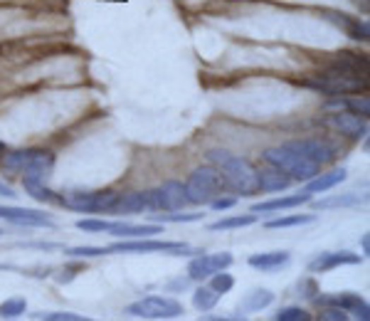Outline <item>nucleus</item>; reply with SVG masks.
Returning a JSON list of instances; mask_svg holds the SVG:
<instances>
[{"mask_svg": "<svg viewBox=\"0 0 370 321\" xmlns=\"http://www.w3.org/2000/svg\"><path fill=\"white\" fill-rule=\"evenodd\" d=\"M309 87L326 94H358L368 89V57L356 52H341L323 72L309 79Z\"/></svg>", "mask_w": 370, "mask_h": 321, "instance_id": "obj_1", "label": "nucleus"}, {"mask_svg": "<svg viewBox=\"0 0 370 321\" xmlns=\"http://www.w3.org/2000/svg\"><path fill=\"white\" fill-rule=\"evenodd\" d=\"M208 158H210V163L220 170V175H222V180H225V188L227 190H232V193H242V195L259 190L257 168H254L249 160L232 156V153H227V151H220V148L210 151Z\"/></svg>", "mask_w": 370, "mask_h": 321, "instance_id": "obj_2", "label": "nucleus"}, {"mask_svg": "<svg viewBox=\"0 0 370 321\" xmlns=\"http://www.w3.org/2000/svg\"><path fill=\"white\" fill-rule=\"evenodd\" d=\"M262 158L267 160V163L277 165L279 170H284L289 178H297V180H311L314 175L321 170V165L309 160L304 153H299L292 144H282V146L267 148Z\"/></svg>", "mask_w": 370, "mask_h": 321, "instance_id": "obj_3", "label": "nucleus"}, {"mask_svg": "<svg viewBox=\"0 0 370 321\" xmlns=\"http://www.w3.org/2000/svg\"><path fill=\"white\" fill-rule=\"evenodd\" d=\"M225 190H227L225 188V180L215 165H203V168L193 170V175L185 183V195H188V203L193 205L213 203Z\"/></svg>", "mask_w": 370, "mask_h": 321, "instance_id": "obj_4", "label": "nucleus"}, {"mask_svg": "<svg viewBox=\"0 0 370 321\" xmlns=\"http://www.w3.org/2000/svg\"><path fill=\"white\" fill-rule=\"evenodd\" d=\"M5 168L13 170H23L28 175H37V178H44L49 170L54 168V156L49 151H42V148H25V151H13L3 158Z\"/></svg>", "mask_w": 370, "mask_h": 321, "instance_id": "obj_5", "label": "nucleus"}, {"mask_svg": "<svg viewBox=\"0 0 370 321\" xmlns=\"http://www.w3.org/2000/svg\"><path fill=\"white\" fill-rule=\"evenodd\" d=\"M136 319H178L183 317V304L171 297H143L126 309Z\"/></svg>", "mask_w": 370, "mask_h": 321, "instance_id": "obj_6", "label": "nucleus"}, {"mask_svg": "<svg viewBox=\"0 0 370 321\" xmlns=\"http://www.w3.org/2000/svg\"><path fill=\"white\" fill-rule=\"evenodd\" d=\"M62 200L64 208H72L77 213H109L117 200V193H112V190H97V193L77 190V193L62 195Z\"/></svg>", "mask_w": 370, "mask_h": 321, "instance_id": "obj_7", "label": "nucleus"}, {"mask_svg": "<svg viewBox=\"0 0 370 321\" xmlns=\"http://www.w3.org/2000/svg\"><path fill=\"white\" fill-rule=\"evenodd\" d=\"M107 252H166V255H188L193 250L185 243H166V240H129V243H114L107 247Z\"/></svg>", "mask_w": 370, "mask_h": 321, "instance_id": "obj_8", "label": "nucleus"}, {"mask_svg": "<svg viewBox=\"0 0 370 321\" xmlns=\"http://www.w3.org/2000/svg\"><path fill=\"white\" fill-rule=\"evenodd\" d=\"M0 220H8L13 225H25V228H54V220L42 210L18 208V205H0Z\"/></svg>", "mask_w": 370, "mask_h": 321, "instance_id": "obj_9", "label": "nucleus"}, {"mask_svg": "<svg viewBox=\"0 0 370 321\" xmlns=\"http://www.w3.org/2000/svg\"><path fill=\"white\" fill-rule=\"evenodd\" d=\"M229 264H232V255H229V252L200 255V257H195L193 262L188 264V277L203 282V279H208L210 274L220 272V269H227Z\"/></svg>", "mask_w": 370, "mask_h": 321, "instance_id": "obj_10", "label": "nucleus"}, {"mask_svg": "<svg viewBox=\"0 0 370 321\" xmlns=\"http://www.w3.org/2000/svg\"><path fill=\"white\" fill-rule=\"evenodd\" d=\"M299 153H304L309 160L318 165H326L336 158V148L326 141V139H302V141H289Z\"/></svg>", "mask_w": 370, "mask_h": 321, "instance_id": "obj_11", "label": "nucleus"}, {"mask_svg": "<svg viewBox=\"0 0 370 321\" xmlns=\"http://www.w3.org/2000/svg\"><path fill=\"white\" fill-rule=\"evenodd\" d=\"M321 304H333V307L343 309L348 317H356L361 321H368L370 319V307L368 302H363L358 294H338V297H321L318 299Z\"/></svg>", "mask_w": 370, "mask_h": 321, "instance_id": "obj_12", "label": "nucleus"}, {"mask_svg": "<svg viewBox=\"0 0 370 321\" xmlns=\"http://www.w3.org/2000/svg\"><path fill=\"white\" fill-rule=\"evenodd\" d=\"M368 117H361V114H353V112H341V114H333L331 124L343 132L348 139H363L368 134Z\"/></svg>", "mask_w": 370, "mask_h": 321, "instance_id": "obj_13", "label": "nucleus"}, {"mask_svg": "<svg viewBox=\"0 0 370 321\" xmlns=\"http://www.w3.org/2000/svg\"><path fill=\"white\" fill-rule=\"evenodd\" d=\"M257 185L264 193H279V190H287L292 185V178L284 170H279L277 165L267 163V168L257 170Z\"/></svg>", "mask_w": 370, "mask_h": 321, "instance_id": "obj_14", "label": "nucleus"}, {"mask_svg": "<svg viewBox=\"0 0 370 321\" xmlns=\"http://www.w3.org/2000/svg\"><path fill=\"white\" fill-rule=\"evenodd\" d=\"M358 262H361V255H353V252H348V250H343V252L318 255V257L309 264V269H311V272H328V269L341 267V264H358Z\"/></svg>", "mask_w": 370, "mask_h": 321, "instance_id": "obj_15", "label": "nucleus"}, {"mask_svg": "<svg viewBox=\"0 0 370 321\" xmlns=\"http://www.w3.org/2000/svg\"><path fill=\"white\" fill-rule=\"evenodd\" d=\"M311 195L306 193H297V195H284V198H274V200H264V203L252 205V213H274V210H289V208H299V205L309 203Z\"/></svg>", "mask_w": 370, "mask_h": 321, "instance_id": "obj_16", "label": "nucleus"}, {"mask_svg": "<svg viewBox=\"0 0 370 321\" xmlns=\"http://www.w3.org/2000/svg\"><path fill=\"white\" fill-rule=\"evenodd\" d=\"M23 188L28 190V193L32 195L35 200H40V203L64 205L62 195H57L54 190H49L47 185L42 183V178H37V175H25V178H23Z\"/></svg>", "mask_w": 370, "mask_h": 321, "instance_id": "obj_17", "label": "nucleus"}, {"mask_svg": "<svg viewBox=\"0 0 370 321\" xmlns=\"http://www.w3.org/2000/svg\"><path fill=\"white\" fill-rule=\"evenodd\" d=\"M292 255L287 250H277V252H259L249 257V267L262 269V272H274V269H282L284 264H289Z\"/></svg>", "mask_w": 370, "mask_h": 321, "instance_id": "obj_18", "label": "nucleus"}, {"mask_svg": "<svg viewBox=\"0 0 370 321\" xmlns=\"http://www.w3.org/2000/svg\"><path fill=\"white\" fill-rule=\"evenodd\" d=\"M148 210V195L146 193H117V200H114L112 210L109 213H119V215H126V213H143Z\"/></svg>", "mask_w": 370, "mask_h": 321, "instance_id": "obj_19", "label": "nucleus"}, {"mask_svg": "<svg viewBox=\"0 0 370 321\" xmlns=\"http://www.w3.org/2000/svg\"><path fill=\"white\" fill-rule=\"evenodd\" d=\"M161 200H163V210H181L188 205V195H185V185L176 183V180H168L161 188Z\"/></svg>", "mask_w": 370, "mask_h": 321, "instance_id": "obj_20", "label": "nucleus"}, {"mask_svg": "<svg viewBox=\"0 0 370 321\" xmlns=\"http://www.w3.org/2000/svg\"><path fill=\"white\" fill-rule=\"evenodd\" d=\"M107 233L117 238H146V235H161L158 225H131V223H112Z\"/></svg>", "mask_w": 370, "mask_h": 321, "instance_id": "obj_21", "label": "nucleus"}, {"mask_svg": "<svg viewBox=\"0 0 370 321\" xmlns=\"http://www.w3.org/2000/svg\"><path fill=\"white\" fill-rule=\"evenodd\" d=\"M346 168H333V170H328V173H323V175H314L311 180H309V193H323V190H331V188H336L338 183H343L346 180Z\"/></svg>", "mask_w": 370, "mask_h": 321, "instance_id": "obj_22", "label": "nucleus"}, {"mask_svg": "<svg viewBox=\"0 0 370 321\" xmlns=\"http://www.w3.org/2000/svg\"><path fill=\"white\" fill-rule=\"evenodd\" d=\"M272 302H274V294L269 292V289H254V292H249L247 297L242 299L239 309H242V312H259V309L269 307Z\"/></svg>", "mask_w": 370, "mask_h": 321, "instance_id": "obj_23", "label": "nucleus"}, {"mask_svg": "<svg viewBox=\"0 0 370 321\" xmlns=\"http://www.w3.org/2000/svg\"><path fill=\"white\" fill-rule=\"evenodd\" d=\"M361 195H353V193H346V195H333V198H326V200H314V208L316 210H331V208H353V205L361 203Z\"/></svg>", "mask_w": 370, "mask_h": 321, "instance_id": "obj_24", "label": "nucleus"}, {"mask_svg": "<svg viewBox=\"0 0 370 321\" xmlns=\"http://www.w3.org/2000/svg\"><path fill=\"white\" fill-rule=\"evenodd\" d=\"M220 302V292H215L213 287H200L195 289L193 294V304L198 312H210V309H215Z\"/></svg>", "mask_w": 370, "mask_h": 321, "instance_id": "obj_25", "label": "nucleus"}, {"mask_svg": "<svg viewBox=\"0 0 370 321\" xmlns=\"http://www.w3.org/2000/svg\"><path fill=\"white\" fill-rule=\"evenodd\" d=\"M316 220V215H284V218H277V220H269L264 223V228L269 230H279V228H297V225H309Z\"/></svg>", "mask_w": 370, "mask_h": 321, "instance_id": "obj_26", "label": "nucleus"}, {"mask_svg": "<svg viewBox=\"0 0 370 321\" xmlns=\"http://www.w3.org/2000/svg\"><path fill=\"white\" fill-rule=\"evenodd\" d=\"M257 223V215H234V218H225L213 223V230H237V228H249V225Z\"/></svg>", "mask_w": 370, "mask_h": 321, "instance_id": "obj_27", "label": "nucleus"}, {"mask_svg": "<svg viewBox=\"0 0 370 321\" xmlns=\"http://www.w3.org/2000/svg\"><path fill=\"white\" fill-rule=\"evenodd\" d=\"M25 309H28V304H25L23 297H13V299H5L3 307H0V317L3 319H18L25 314Z\"/></svg>", "mask_w": 370, "mask_h": 321, "instance_id": "obj_28", "label": "nucleus"}, {"mask_svg": "<svg viewBox=\"0 0 370 321\" xmlns=\"http://www.w3.org/2000/svg\"><path fill=\"white\" fill-rule=\"evenodd\" d=\"M153 220H158V223H198V220H203V215L200 213H176V210H168L166 215H151Z\"/></svg>", "mask_w": 370, "mask_h": 321, "instance_id": "obj_29", "label": "nucleus"}, {"mask_svg": "<svg viewBox=\"0 0 370 321\" xmlns=\"http://www.w3.org/2000/svg\"><path fill=\"white\" fill-rule=\"evenodd\" d=\"M338 23H343V28H346V33L351 35L353 40H368V23L366 20H348L346 15H341V20Z\"/></svg>", "mask_w": 370, "mask_h": 321, "instance_id": "obj_30", "label": "nucleus"}, {"mask_svg": "<svg viewBox=\"0 0 370 321\" xmlns=\"http://www.w3.org/2000/svg\"><path fill=\"white\" fill-rule=\"evenodd\" d=\"M210 287H213L215 292H220V294H227L229 289L234 287V277L225 272V269H220V272L210 274Z\"/></svg>", "mask_w": 370, "mask_h": 321, "instance_id": "obj_31", "label": "nucleus"}, {"mask_svg": "<svg viewBox=\"0 0 370 321\" xmlns=\"http://www.w3.org/2000/svg\"><path fill=\"white\" fill-rule=\"evenodd\" d=\"M331 104H338V107L351 109L353 114H361V117H368L370 104L366 97H356V99H331Z\"/></svg>", "mask_w": 370, "mask_h": 321, "instance_id": "obj_32", "label": "nucleus"}, {"mask_svg": "<svg viewBox=\"0 0 370 321\" xmlns=\"http://www.w3.org/2000/svg\"><path fill=\"white\" fill-rule=\"evenodd\" d=\"M309 319H311V314L304 312L302 307H287L277 312V321H309Z\"/></svg>", "mask_w": 370, "mask_h": 321, "instance_id": "obj_33", "label": "nucleus"}, {"mask_svg": "<svg viewBox=\"0 0 370 321\" xmlns=\"http://www.w3.org/2000/svg\"><path fill=\"white\" fill-rule=\"evenodd\" d=\"M67 255L69 257H104L107 252V247H92V245H87V247H67Z\"/></svg>", "mask_w": 370, "mask_h": 321, "instance_id": "obj_34", "label": "nucleus"}, {"mask_svg": "<svg viewBox=\"0 0 370 321\" xmlns=\"http://www.w3.org/2000/svg\"><path fill=\"white\" fill-rule=\"evenodd\" d=\"M37 319H44V321H84V317L72 314V312H40Z\"/></svg>", "mask_w": 370, "mask_h": 321, "instance_id": "obj_35", "label": "nucleus"}, {"mask_svg": "<svg viewBox=\"0 0 370 321\" xmlns=\"http://www.w3.org/2000/svg\"><path fill=\"white\" fill-rule=\"evenodd\" d=\"M109 225L112 223H107V220H79L77 228L84 230V233H107Z\"/></svg>", "mask_w": 370, "mask_h": 321, "instance_id": "obj_36", "label": "nucleus"}, {"mask_svg": "<svg viewBox=\"0 0 370 321\" xmlns=\"http://www.w3.org/2000/svg\"><path fill=\"white\" fill-rule=\"evenodd\" d=\"M326 312L321 314V319H331V321H348L351 317H348L343 309H338V307H333V304H326Z\"/></svg>", "mask_w": 370, "mask_h": 321, "instance_id": "obj_37", "label": "nucleus"}, {"mask_svg": "<svg viewBox=\"0 0 370 321\" xmlns=\"http://www.w3.org/2000/svg\"><path fill=\"white\" fill-rule=\"evenodd\" d=\"M234 203H237V198H215L210 205H213L215 210H229Z\"/></svg>", "mask_w": 370, "mask_h": 321, "instance_id": "obj_38", "label": "nucleus"}, {"mask_svg": "<svg viewBox=\"0 0 370 321\" xmlns=\"http://www.w3.org/2000/svg\"><path fill=\"white\" fill-rule=\"evenodd\" d=\"M0 195H5V198H15V190L8 188V185L0 183Z\"/></svg>", "mask_w": 370, "mask_h": 321, "instance_id": "obj_39", "label": "nucleus"}, {"mask_svg": "<svg viewBox=\"0 0 370 321\" xmlns=\"http://www.w3.org/2000/svg\"><path fill=\"white\" fill-rule=\"evenodd\" d=\"M368 250H370V240H368V238H363V252L368 255Z\"/></svg>", "mask_w": 370, "mask_h": 321, "instance_id": "obj_40", "label": "nucleus"}, {"mask_svg": "<svg viewBox=\"0 0 370 321\" xmlns=\"http://www.w3.org/2000/svg\"><path fill=\"white\" fill-rule=\"evenodd\" d=\"M3 148H5V146H3V141H0V151H3Z\"/></svg>", "mask_w": 370, "mask_h": 321, "instance_id": "obj_41", "label": "nucleus"}]
</instances>
